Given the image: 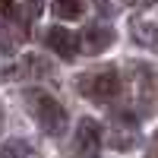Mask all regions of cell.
<instances>
[{"instance_id": "6da1fadb", "label": "cell", "mask_w": 158, "mask_h": 158, "mask_svg": "<svg viewBox=\"0 0 158 158\" xmlns=\"http://www.w3.org/2000/svg\"><path fill=\"white\" fill-rule=\"evenodd\" d=\"M25 101H29V111L35 117V123L48 136H63L67 133V111L60 108V101L54 95H48L41 89H32V92H25Z\"/></svg>"}, {"instance_id": "7a4b0ae2", "label": "cell", "mask_w": 158, "mask_h": 158, "mask_svg": "<svg viewBox=\"0 0 158 158\" xmlns=\"http://www.w3.org/2000/svg\"><path fill=\"white\" fill-rule=\"evenodd\" d=\"M76 85L89 101H111L120 95V73L114 67H98V70L82 73Z\"/></svg>"}, {"instance_id": "3957f363", "label": "cell", "mask_w": 158, "mask_h": 158, "mask_svg": "<svg viewBox=\"0 0 158 158\" xmlns=\"http://www.w3.org/2000/svg\"><path fill=\"white\" fill-rule=\"evenodd\" d=\"M101 155V127L92 117H82L73 136V158H98Z\"/></svg>"}, {"instance_id": "277c9868", "label": "cell", "mask_w": 158, "mask_h": 158, "mask_svg": "<svg viewBox=\"0 0 158 158\" xmlns=\"http://www.w3.org/2000/svg\"><path fill=\"white\" fill-rule=\"evenodd\" d=\"M130 35L133 41L158 54V10H139L130 16Z\"/></svg>"}, {"instance_id": "5b68a950", "label": "cell", "mask_w": 158, "mask_h": 158, "mask_svg": "<svg viewBox=\"0 0 158 158\" xmlns=\"http://www.w3.org/2000/svg\"><path fill=\"white\" fill-rule=\"evenodd\" d=\"M136 139H139L136 117H133V114H114L111 123H108V142H111V149L127 152V149L136 146Z\"/></svg>"}, {"instance_id": "8992f818", "label": "cell", "mask_w": 158, "mask_h": 158, "mask_svg": "<svg viewBox=\"0 0 158 158\" xmlns=\"http://www.w3.org/2000/svg\"><path fill=\"white\" fill-rule=\"evenodd\" d=\"M44 44L54 51L57 57H63V60H73L79 54V38L70 29H63V25H54V29L44 32Z\"/></svg>"}, {"instance_id": "52a82bcc", "label": "cell", "mask_w": 158, "mask_h": 158, "mask_svg": "<svg viewBox=\"0 0 158 158\" xmlns=\"http://www.w3.org/2000/svg\"><path fill=\"white\" fill-rule=\"evenodd\" d=\"M54 70H51V63H44L38 54H25L16 67H10L3 76L6 79H41V76H51Z\"/></svg>"}, {"instance_id": "ba28073f", "label": "cell", "mask_w": 158, "mask_h": 158, "mask_svg": "<svg viewBox=\"0 0 158 158\" xmlns=\"http://www.w3.org/2000/svg\"><path fill=\"white\" fill-rule=\"evenodd\" d=\"M82 44H85L89 54H101V51H108L114 44V32L108 25H89L82 32Z\"/></svg>"}, {"instance_id": "9c48e42d", "label": "cell", "mask_w": 158, "mask_h": 158, "mask_svg": "<svg viewBox=\"0 0 158 158\" xmlns=\"http://www.w3.org/2000/svg\"><path fill=\"white\" fill-rule=\"evenodd\" d=\"M139 101H142V108H146L149 114L158 111V76L155 73L139 79Z\"/></svg>"}, {"instance_id": "30bf717a", "label": "cell", "mask_w": 158, "mask_h": 158, "mask_svg": "<svg viewBox=\"0 0 158 158\" xmlns=\"http://www.w3.org/2000/svg\"><path fill=\"white\" fill-rule=\"evenodd\" d=\"M0 158H38V149L29 139H10L3 149H0Z\"/></svg>"}, {"instance_id": "8fae6325", "label": "cell", "mask_w": 158, "mask_h": 158, "mask_svg": "<svg viewBox=\"0 0 158 158\" xmlns=\"http://www.w3.org/2000/svg\"><path fill=\"white\" fill-rule=\"evenodd\" d=\"M57 19H79L82 16V0H54L51 3Z\"/></svg>"}, {"instance_id": "7c38bea8", "label": "cell", "mask_w": 158, "mask_h": 158, "mask_svg": "<svg viewBox=\"0 0 158 158\" xmlns=\"http://www.w3.org/2000/svg\"><path fill=\"white\" fill-rule=\"evenodd\" d=\"M41 10H44V0H22V3H19V22H22V29L41 16Z\"/></svg>"}, {"instance_id": "4fadbf2b", "label": "cell", "mask_w": 158, "mask_h": 158, "mask_svg": "<svg viewBox=\"0 0 158 158\" xmlns=\"http://www.w3.org/2000/svg\"><path fill=\"white\" fill-rule=\"evenodd\" d=\"M0 48H3V51H10V48H13V38L6 35V25H3V22H0Z\"/></svg>"}, {"instance_id": "5bb4252c", "label": "cell", "mask_w": 158, "mask_h": 158, "mask_svg": "<svg viewBox=\"0 0 158 158\" xmlns=\"http://www.w3.org/2000/svg\"><path fill=\"white\" fill-rule=\"evenodd\" d=\"M149 158H158V130H155L152 139H149Z\"/></svg>"}, {"instance_id": "9a60e30c", "label": "cell", "mask_w": 158, "mask_h": 158, "mask_svg": "<svg viewBox=\"0 0 158 158\" xmlns=\"http://www.w3.org/2000/svg\"><path fill=\"white\" fill-rule=\"evenodd\" d=\"M123 3H130V6H155L158 0H123Z\"/></svg>"}, {"instance_id": "2e32d148", "label": "cell", "mask_w": 158, "mask_h": 158, "mask_svg": "<svg viewBox=\"0 0 158 158\" xmlns=\"http://www.w3.org/2000/svg\"><path fill=\"white\" fill-rule=\"evenodd\" d=\"M0 13H10V0H0Z\"/></svg>"}, {"instance_id": "e0dca14e", "label": "cell", "mask_w": 158, "mask_h": 158, "mask_svg": "<svg viewBox=\"0 0 158 158\" xmlns=\"http://www.w3.org/2000/svg\"><path fill=\"white\" fill-rule=\"evenodd\" d=\"M0 127H3V111H0Z\"/></svg>"}]
</instances>
